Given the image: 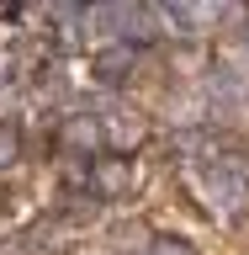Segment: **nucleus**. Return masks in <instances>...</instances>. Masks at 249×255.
<instances>
[{
	"label": "nucleus",
	"mask_w": 249,
	"mask_h": 255,
	"mask_svg": "<svg viewBox=\"0 0 249 255\" xmlns=\"http://www.w3.org/2000/svg\"><path fill=\"white\" fill-rule=\"evenodd\" d=\"M202 191L212 197L218 213H244V202H249V159H239V154L212 159L202 170Z\"/></svg>",
	"instance_id": "1"
},
{
	"label": "nucleus",
	"mask_w": 249,
	"mask_h": 255,
	"mask_svg": "<svg viewBox=\"0 0 249 255\" xmlns=\"http://www.w3.org/2000/svg\"><path fill=\"white\" fill-rule=\"evenodd\" d=\"M133 69H138V48L133 43H106L90 59V75L101 80V85H122V80H133Z\"/></svg>",
	"instance_id": "2"
},
{
	"label": "nucleus",
	"mask_w": 249,
	"mask_h": 255,
	"mask_svg": "<svg viewBox=\"0 0 249 255\" xmlns=\"http://www.w3.org/2000/svg\"><path fill=\"white\" fill-rule=\"evenodd\" d=\"M90 191L106 197V202L127 197V191H133V159H117V154L95 159V165H90Z\"/></svg>",
	"instance_id": "3"
},
{
	"label": "nucleus",
	"mask_w": 249,
	"mask_h": 255,
	"mask_svg": "<svg viewBox=\"0 0 249 255\" xmlns=\"http://www.w3.org/2000/svg\"><path fill=\"white\" fill-rule=\"evenodd\" d=\"M95 117H101V133H106V143L117 149V154L143 138V117H138V112H127V107H117V101H111L106 112H95Z\"/></svg>",
	"instance_id": "4"
},
{
	"label": "nucleus",
	"mask_w": 249,
	"mask_h": 255,
	"mask_svg": "<svg viewBox=\"0 0 249 255\" xmlns=\"http://www.w3.org/2000/svg\"><path fill=\"white\" fill-rule=\"evenodd\" d=\"M64 143H69V149H85V154H90L95 143H106V133H101V117H85V112H75V117H64Z\"/></svg>",
	"instance_id": "5"
},
{
	"label": "nucleus",
	"mask_w": 249,
	"mask_h": 255,
	"mask_svg": "<svg viewBox=\"0 0 249 255\" xmlns=\"http://www.w3.org/2000/svg\"><path fill=\"white\" fill-rule=\"evenodd\" d=\"M16 154H21V133H16L11 123H0V170H5Z\"/></svg>",
	"instance_id": "6"
},
{
	"label": "nucleus",
	"mask_w": 249,
	"mask_h": 255,
	"mask_svg": "<svg viewBox=\"0 0 249 255\" xmlns=\"http://www.w3.org/2000/svg\"><path fill=\"white\" fill-rule=\"evenodd\" d=\"M154 255H196V250H191L186 239H159V245H154Z\"/></svg>",
	"instance_id": "7"
}]
</instances>
